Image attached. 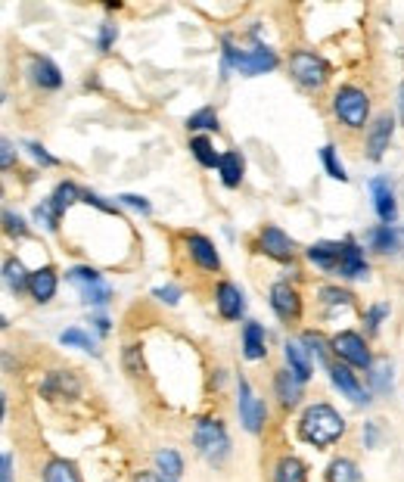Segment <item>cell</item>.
I'll use <instances>...</instances> for the list:
<instances>
[{
    "label": "cell",
    "instance_id": "1",
    "mask_svg": "<svg viewBox=\"0 0 404 482\" xmlns=\"http://www.w3.org/2000/svg\"><path fill=\"white\" fill-rule=\"evenodd\" d=\"M298 432H302L305 442H311L315 449H326V445H333L345 432V421L336 408H330V404L320 402V404L305 408L302 423H298Z\"/></svg>",
    "mask_w": 404,
    "mask_h": 482
},
{
    "label": "cell",
    "instance_id": "2",
    "mask_svg": "<svg viewBox=\"0 0 404 482\" xmlns=\"http://www.w3.org/2000/svg\"><path fill=\"white\" fill-rule=\"evenodd\" d=\"M193 442L202 458L208 464H225V458L231 454V439H227V430L221 421H212V417H202L197 423V432H193Z\"/></svg>",
    "mask_w": 404,
    "mask_h": 482
},
{
    "label": "cell",
    "instance_id": "3",
    "mask_svg": "<svg viewBox=\"0 0 404 482\" xmlns=\"http://www.w3.org/2000/svg\"><path fill=\"white\" fill-rule=\"evenodd\" d=\"M333 113L339 116V122L348 125V128H364L367 116H371V97L361 88H339L336 97H333Z\"/></svg>",
    "mask_w": 404,
    "mask_h": 482
},
{
    "label": "cell",
    "instance_id": "4",
    "mask_svg": "<svg viewBox=\"0 0 404 482\" xmlns=\"http://www.w3.org/2000/svg\"><path fill=\"white\" fill-rule=\"evenodd\" d=\"M289 72L292 79L298 81L302 88L308 90H317L326 85V79H330V69H326V62L317 57V53H308V51H296L289 57Z\"/></svg>",
    "mask_w": 404,
    "mask_h": 482
},
{
    "label": "cell",
    "instance_id": "5",
    "mask_svg": "<svg viewBox=\"0 0 404 482\" xmlns=\"http://www.w3.org/2000/svg\"><path fill=\"white\" fill-rule=\"evenodd\" d=\"M225 62L231 69H236L240 75H264L271 72V69H277V53L268 51V47H255V51H234L231 44H227L225 51Z\"/></svg>",
    "mask_w": 404,
    "mask_h": 482
},
{
    "label": "cell",
    "instance_id": "6",
    "mask_svg": "<svg viewBox=\"0 0 404 482\" xmlns=\"http://www.w3.org/2000/svg\"><path fill=\"white\" fill-rule=\"evenodd\" d=\"M69 283H75L81 290V299L85 302H94V305H106L109 299H113V290H109V283H103V277L96 274L94 268H72L66 274Z\"/></svg>",
    "mask_w": 404,
    "mask_h": 482
},
{
    "label": "cell",
    "instance_id": "7",
    "mask_svg": "<svg viewBox=\"0 0 404 482\" xmlns=\"http://www.w3.org/2000/svg\"><path fill=\"white\" fill-rule=\"evenodd\" d=\"M330 346H333V352H336L343 361H348L352 367L371 370L373 358H371V352H367V342H364V337H361V333L343 330V333H336V337H333Z\"/></svg>",
    "mask_w": 404,
    "mask_h": 482
},
{
    "label": "cell",
    "instance_id": "8",
    "mask_svg": "<svg viewBox=\"0 0 404 482\" xmlns=\"http://www.w3.org/2000/svg\"><path fill=\"white\" fill-rule=\"evenodd\" d=\"M268 408H264L262 398H255V393L249 389L246 380H240V421L249 432H262Z\"/></svg>",
    "mask_w": 404,
    "mask_h": 482
},
{
    "label": "cell",
    "instance_id": "9",
    "mask_svg": "<svg viewBox=\"0 0 404 482\" xmlns=\"http://www.w3.org/2000/svg\"><path fill=\"white\" fill-rule=\"evenodd\" d=\"M271 309L277 311V318L296 320L302 314V299H298V292L289 283H274L271 286Z\"/></svg>",
    "mask_w": 404,
    "mask_h": 482
},
{
    "label": "cell",
    "instance_id": "10",
    "mask_svg": "<svg viewBox=\"0 0 404 482\" xmlns=\"http://www.w3.org/2000/svg\"><path fill=\"white\" fill-rule=\"evenodd\" d=\"M41 393L47 398H78L81 383H78V376L69 374V370H53V374H47Z\"/></svg>",
    "mask_w": 404,
    "mask_h": 482
},
{
    "label": "cell",
    "instance_id": "11",
    "mask_svg": "<svg viewBox=\"0 0 404 482\" xmlns=\"http://www.w3.org/2000/svg\"><path fill=\"white\" fill-rule=\"evenodd\" d=\"M259 246H262V253L264 255H271V258H280V262H287V258H292V240L287 234H283L280 227H274V225H268L259 234Z\"/></svg>",
    "mask_w": 404,
    "mask_h": 482
},
{
    "label": "cell",
    "instance_id": "12",
    "mask_svg": "<svg viewBox=\"0 0 404 482\" xmlns=\"http://www.w3.org/2000/svg\"><path fill=\"white\" fill-rule=\"evenodd\" d=\"M392 131H395L392 116H380V118H376V122L371 125V134H367V153H371L373 162H380L382 153L389 150V141H392Z\"/></svg>",
    "mask_w": 404,
    "mask_h": 482
},
{
    "label": "cell",
    "instance_id": "13",
    "mask_svg": "<svg viewBox=\"0 0 404 482\" xmlns=\"http://www.w3.org/2000/svg\"><path fill=\"white\" fill-rule=\"evenodd\" d=\"M330 380H333V386H336L343 395L352 398L354 404H367V402H371V398H367V393H364V386L358 383V376H354L345 365H333L330 367Z\"/></svg>",
    "mask_w": 404,
    "mask_h": 482
},
{
    "label": "cell",
    "instance_id": "14",
    "mask_svg": "<svg viewBox=\"0 0 404 482\" xmlns=\"http://www.w3.org/2000/svg\"><path fill=\"white\" fill-rule=\"evenodd\" d=\"M371 193H373V206L376 215H380L382 225H392L399 209H395V197H392V187H389L386 178H373L371 181Z\"/></svg>",
    "mask_w": 404,
    "mask_h": 482
},
{
    "label": "cell",
    "instance_id": "15",
    "mask_svg": "<svg viewBox=\"0 0 404 482\" xmlns=\"http://www.w3.org/2000/svg\"><path fill=\"white\" fill-rule=\"evenodd\" d=\"M287 365L289 374L296 376L298 383H308L315 367H311V352L305 348V342H287Z\"/></svg>",
    "mask_w": 404,
    "mask_h": 482
},
{
    "label": "cell",
    "instance_id": "16",
    "mask_svg": "<svg viewBox=\"0 0 404 482\" xmlns=\"http://www.w3.org/2000/svg\"><path fill=\"white\" fill-rule=\"evenodd\" d=\"M215 302H218V311H221V318H227V320H236L243 314V292H240V286H234V283H218V290H215Z\"/></svg>",
    "mask_w": 404,
    "mask_h": 482
},
{
    "label": "cell",
    "instance_id": "17",
    "mask_svg": "<svg viewBox=\"0 0 404 482\" xmlns=\"http://www.w3.org/2000/svg\"><path fill=\"white\" fill-rule=\"evenodd\" d=\"M187 246H190V255H193V262H197L199 268H206V271H218L221 268V258H218L215 246L206 240V236H199V234L187 236Z\"/></svg>",
    "mask_w": 404,
    "mask_h": 482
},
{
    "label": "cell",
    "instance_id": "18",
    "mask_svg": "<svg viewBox=\"0 0 404 482\" xmlns=\"http://www.w3.org/2000/svg\"><path fill=\"white\" fill-rule=\"evenodd\" d=\"M339 274H343V277H364V274H367L364 253H361L358 243H354V240H345V243H343V258H339Z\"/></svg>",
    "mask_w": 404,
    "mask_h": 482
},
{
    "label": "cell",
    "instance_id": "19",
    "mask_svg": "<svg viewBox=\"0 0 404 482\" xmlns=\"http://www.w3.org/2000/svg\"><path fill=\"white\" fill-rule=\"evenodd\" d=\"M29 292L34 296V302H50V299L57 296V271H53V268L34 271L32 283H29Z\"/></svg>",
    "mask_w": 404,
    "mask_h": 482
},
{
    "label": "cell",
    "instance_id": "20",
    "mask_svg": "<svg viewBox=\"0 0 404 482\" xmlns=\"http://www.w3.org/2000/svg\"><path fill=\"white\" fill-rule=\"evenodd\" d=\"M274 389H277V398H280L283 408H292V404H298V398H302V383H298L289 370H277Z\"/></svg>",
    "mask_w": 404,
    "mask_h": 482
},
{
    "label": "cell",
    "instance_id": "21",
    "mask_svg": "<svg viewBox=\"0 0 404 482\" xmlns=\"http://www.w3.org/2000/svg\"><path fill=\"white\" fill-rule=\"evenodd\" d=\"M32 72H34V85H41L44 90H57V88H62V75H60V69L53 66L50 60L38 57V60L32 62Z\"/></svg>",
    "mask_w": 404,
    "mask_h": 482
},
{
    "label": "cell",
    "instance_id": "22",
    "mask_svg": "<svg viewBox=\"0 0 404 482\" xmlns=\"http://www.w3.org/2000/svg\"><path fill=\"white\" fill-rule=\"evenodd\" d=\"M308 258L315 264H320V268L333 271L339 268V258H343V246L339 243H315V246L308 249Z\"/></svg>",
    "mask_w": 404,
    "mask_h": 482
},
{
    "label": "cell",
    "instance_id": "23",
    "mask_svg": "<svg viewBox=\"0 0 404 482\" xmlns=\"http://www.w3.org/2000/svg\"><path fill=\"white\" fill-rule=\"evenodd\" d=\"M243 352H246V358L249 361H259L264 358V330H262V324H246V330H243Z\"/></svg>",
    "mask_w": 404,
    "mask_h": 482
},
{
    "label": "cell",
    "instance_id": "24",
    "mask_svg": "<svg viewBox=\"0 0 404 482\" xmlns=\"http://www.w3.org/2000/svg\"><path fill=\"white\" fill-rule=\"evenodd\" d=\"M4 277H6V286H10L13 292L29 290V283H32V274H29V271H25V264L19 262V258H6V264H4Z\"/></svg>",
    "mask_w": 404,
    "mask_h": 482
},
{
    "label": "cell",
    "instance_id": "25",
    "mask_svg": "<svg viewBox=\"0 0 404 482\" xmlns=\"http://www.w3.org/2000/svg\"><path fill=\"white\" fill-rule=\"evenodd\" d=\"M274 482H308V470H305L302 460L289 454V458H280V464H277Z\"/></svg>",
    "mask_w": 404,
    "mask_h": 482
},
{
    "label": "cell",
    "instance_id": "26",
    "mask_svg": "<svg viewBox=\"0 0 404 482\" xmlns=\"http://www.w3.org/2000/svg\"><path fill=\"white\" fill-rule=\"evenodd\" d=\"M218 171H221L225 187H240V181H243V156H240V153H225V156H221Z\"/></svg>",
    "mask_w": 404,
    "mask_h": 482
},
{
    "label": "cell",
    "instance_id": "27",
    "mask_svg": "<svg viewBox=\"0 0 404 482\" xmlns=\"http://www.w3.org/2000/svg\"><path fill=\"white\" fill-rule=\"evenodd\" d=\"M44 482H81L78 470H75V464H69V460L62 458H53L50 464L44 467Z\"/></svg>",
    "mask_w": 404,
    "mask_h": 482
},
{
    "label": "cell",
    "instance_id": "28",
    "mask_svg": "<svg viewBox=\"0 0 404 482\" xmlns=\"http://www.w3.org/2000/svg\"><path fill=\"white\" fill-rule=\"evenodd\" d=\"M326 479H330V482H364V477H361V470H358V464H354V460H348V458L333 460Z\"/></svg>",
    "mask_w": 404,
    "mask_h": 482
},
{
    "label": "cell",
    "instance_id": "29",
    "mask_svg": "<svg viewBox=\"0 0 404 482\" xmlns=\"http://www.w3.org/2000/svg\"><path fill=\"white\" fill-rule=\"evenodd\" d=\"M371 243H373L376 253H399V249H401L399 234H395L392 225H380V227H376L373 234H371Z\"/></svg>",
    "mask_w": 404,
    "mask_h": 482
},
{
    "label": "cell",
    "instance_id": "30",
    "mask_svg": "<svg viewBox=\"0 0 404 482\" xmlns=\"http://www.w3.org/2000/svg\"><path fill=\"white\" fill-rule=\"evenodd\" d=\"M156 467L165 479H178L180 473H184V460H180V454L171 451V449L156 451Z\"/></svg>",
    "mask_w": 404,
    "mask_h": 482
},
{
    "label": "cell",
    "instance_id": "31",
    "mask_svg": "<svg viewBox=\"0 0 404 482\" xmlns=\"http://www.w3.org/2000/svg\"><path fill=\"white\" fill-rule=\"evenodd\" d=\"M190 153L197 156V162L202 165V169H218L221 165V156L215 153V146L206 141V137H193L190 141Z\"/></svg>",
    "mask_w": 404,
    "mask_h": 482
},
{
    "label": "cell",
    "instance_id": "32",
    "mask_svg": "<svg viewBox=\"0 0 404 482\" xmlns=\"http://www.w3.org/2000/svg\"><path fill=\"white\" fill-rule=\"evenodd\" d=\"M371 386L376 393H389V386H392V367H389V361H373L371 365Z\"/></svg>",
    "mask_w": 404,
    "mask_h": 482
},
{
    "label": "cell",
    "instance_id": "33",
    "mask_svg": "<svg viewBox=\"0 0 404 482\" xmlns=\"http://www.w3.org/2000/svg\"><path fill=\"white\" fill-rule=\"evenodd\" d=\"M187 128L190 131H218V113H215L212 107L199 109V113H193L187 118Z\"/></svg>",
    "mask_w": 404,
    "mask_h": 482
},
{
    "label": "cell",
    "instance_id": "34",
    "mask_svg": "<svg viewBox=\"0 0 404 482\" xmlns=\"http://www.w3.org/2000/svg\"><path fill=\"white\" fill-rule=\"evenodd\" d=\"M50 199L57 202V209H60V212H66V209L72 206V202L85 199V193H81L78 187L72 184V181H66V184H60V187H57V193H53Z\"/></svg>",
    "mask_w": 404,
    "mask_h": 482
},
{
    "label": "cell",
    "instance_id": "35",
    "mask_svg": "<svg viewBox=\"0 0 404 482\" xmlns=\"http://www.w3.org/2000/svg\"><path fill=\"white\" fill-rule=\"evenodd\" d=\"M60 209H57V202L53 199H47V202H41L38 209H34V218H38V225H44L47 230H57L60 225Z\"/></svg>",
    "mask_w": 404,
    "mask_h": 482
},
{
    "label": "cell",
    "instance_id": "36",
    "mask_svg": "<svg viewBox=\"0 0 404 482\" xmlns=\"http://www.w3.org/2000/svg\"><path fill=\"white\" fill-rule=\"evenodd\" d=\"M60 342H62V346H78V348H85V352H94V355L100 352V348H96V342L90 339L85 330H78V327H72V330L62 333Z\"/></svg>",
    "mask_w": 404,
    "mask_h": 482
},
{
    "label": "cell",
    "instance_id": "37",
    "mask_svg": "<svg viewBox=\"0 0 404 482\" xmlns=\"http://www.w3.org/2000/svg\"><path fill=\"white\" fill-rule=\"evenodd\" d=\"M320 159H324V165H326V171H330V178L348 181V174H345V169H343V162L336 159V150H333V146H324V150H320Z\"/></svg>",
    "mask_w": 404,
    "mask_h": 482
},
{
    "label": "cell",
    "instance_id": "38",
    "mask_svg": "<svg viewBox=\"0 0 404 482\" xmlns=\"http://www.w3.org/2000/svg\"><path fill=\"white\" fill-rule=\"evenodd\" d=\"M302 342H305V348H308V352L315 355L317 361H326V342H324V337H317V333H305Z\"/></svg>",
    "mask_w": 404,
    "mask_h": 482
},
{
    "label": "cell",
    "instance_id": "39",
    "mask_svg": "<svg viewBox=\"0 0 404 482\" xmlns=\"http://www.w3.org/2000/svg\"><path fill=\"white\" fill-rule=\"evenodd\" d=\"M320 296H324L326 305H348V302H352V296H348L345 290H336V286H324V290H320Z\"/></svg>",
    "mask_w": 404,
    "mask_h": 482
},
{
    "label": "cell",
    "instance_id": "40",
    "mask_svg": "<svg viewBox=\"0 0 404 482\" xmlns=\"http://www.w3.org/2000/svg\"><path fill=\"white\" fill-rule=\"evenodd\" d=\"M4 221H6V234H10V236H25V234H29V227H25V221L19 218V215L4 212Z\"/></svg>",
    "mask_w": 404,
    "mask_h": 482
},
{
    "label": "cell",
    "instance_id": "41",
    "mask_svg": "<svg viewBox=\"0 0 404 482\" xmlns=\"http://www.w3.org/2000/svg\"><path fill=\"white\" fill-rule=\"evenodd\" d=\"M386 314H389V305H373V309L367 311V330L371 333L380 330V320L386 318Z\"/></svg>",
    "mask_w": 404,
    "mask_h": 482
},
{
    "label": "cell",
    "instance_id": "42",
    "mask_svg": "<svg viewBox=\"0 0 404 482\" xmlns=\"http://www.w3.org/2000/svg\"><path fill=\"white\" fill-rule=\"evenodd\" d=\"M25 150H29L32 156L38 159L41 165H47V169H50V165H57V159H53L50 153H47V150H44V146H41V144H34V141H32V144H25Z\"/></svg>",
    "mask_w": 404,
    "mask_h": 482
},
{
    "label": "cell",
    "instance_id": "43",
    "mask_svg": "<svg viewBox=\"0 0 404 482\" xmlns=\"http://www.w3.org/2000/svg\"><path fill=\"white\" fill-rule=\"evenodd\" d=\"M118 38V29L113 23H103V29H100V51L106 53L109 47H113V41Z\"/></svg>",
    "mask_w": 404,
    "mask_h": 482
},
{
    "label": "cell",
    "instance_id": "44",
    "mask_svg": "<svg viewBox=\"0 0 404 482\" xmlns=\"http://www.w3.org/2000/svg\"><path fill=\"white\" fill-rule=\"evenodd\" d=\"M118 199H122L124 202V206H131V209H141V212L146 215V212H150V202H146L143 197H134V193H122V197H118Z\"/></svg>",
    "mask_w": 404,
    "mask_h": 482
},
{
    "label": "cell",
    "instance_id": "45",
    "mask_svg": "<svg viewBox=\"0 0 404 482\" xmlns=\"http://www.w3.org/2000/svg\"><path fill=\"white\" fill-rule=\"evenodd\" d=\"M156 299H162V302H169V305H178L180 290H178V286H159V290H156Z\"/></svg>",
    "mask_w": 404,
    "mask_h": 482
},
{
    "label": "cell",
    "instance_id": "46",
    "mask_svg": "<svg viewBox=\"0 0 404 482\" xmlns=\"http://www.w3.org/2000/svg\"><path fill=\"white\" fill-rule=\"evenodd\" d=\"M85 202H90V206H96V209H103V212H109V215H115V206H109V202H103L96 193H85Z\"/></svg>",
    "mask_w": 404,
    "mask_h": 482
},
{
    "label": "cell",
    "instance_id": "47",
    "mask_svg": "<svg viewBox=\"0 0 404 482\" xmlns=\"http://www.w3.org/2000/svg\"><path fill=\"white\" fill-rule=\"evenodd\" d=\"M0 165H4V169H10L13 165V144L10 141L0 144Z\"/></svg>",
    "mask_w": 404,
    "mask_h": 482
},
{
    "label": "cell",
    "instance_id": "48",
    "mask_svg": "<svg viewBox=\"0 0 404 482\" xmlns=\"http://www.w3.org/2000/svg\"><path fill=\"white\" fill-rule=\"evenodd\" d=\"M10 473H13V458L4 454V460H0V482H10Z\"/></svg>",
    "mask_w": 404,
    "mask_h": 482
},
{
    "label": "cell",
    "instance_id": "49",
    "mask_svg": "<svg viewBox=\"0 0 404 482\" xmlns=\"http://www.w3.org/2000/svg\"><path fill=\"white\" fill-rule=\"evenodd\" d=\"M367 445H376V423H367Z\"/></svg>",
    "mask_w": 404,
    "mask_h": 482
},
{
    "label": "cell",
    "instance_id": "50",
    "mask_svg": "<svg viewBox=\"0 0 404 482\" xmlns=\"http://www.w3.org/2000/svg\"><path fill=\"white\" fill-rule=\"evenodd\" d=\"M94 324L100 327V333H109V320H106V318H96Z\"/></svg>",
    "mask_w": 404,
    "mask_h": 482
},
{
    "label": "cell",
    "instance_id": "51",
    "mask_svg": "<svg viewBox=\"0 0 404 482\" xmlns=\"http://www.w3.org/2000/svg\"><path fill=\"white\" fill-rule=\"evenodd\" d=\"M399 97H401V100H399V107H401V122H404V85H401V94H399Z\"/></svg>",
    "mask_w": 404,
    "mask_h": 482
}]
</instances>
